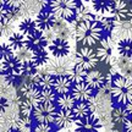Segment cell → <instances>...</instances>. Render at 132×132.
<instances>
[{
  "instance_id": "obj_44",
  "label": "cell",
  "mask_w": 132,
  "mask_h": 132,
  "mask_svg": "<svg viewBox=\"0 0 132 132\" xmlns=\"http://www.w3.org/2000/svg\"><path fill=\"white\" fill-rule=\"evenodd\" d=\"M131 78H132V73H131Z\"/></svg>"
},
{
  "instance_id": "obj_10",
  "label": "cell",
  "mask_w": 132,
  "mask_h": 132,
  "mask_svg": "<svg viewBox=\"0 0 132 132\" xmlns=\"http://www.w3.org/2000/svg\"><path fill=\"white\" fill-rule=\"evenodd\" d=\"M71 94L75 97L77 102H80V100L88 102L94 95V89L86 81H83L80 83H73L72 88H71Z\"/></svg>"
},
{
  "instance_id": "obj_3",
  "label": "cell",
  "mask_w": 132,
  "mask_h": 132,
  "mask_svg": "<svg viewBox=\"0 0 132 132\" xmlns=\"http://www.w3.org/2000/svg\"><path fill=\"white\" fill-rule=\"evenodd\" d=\"M48 5L57 17L66 20L70 23L76 20L78 10L77 0H49Z\"/></svg>"
},
{
  "instance_id": "obj_36",
  "label": "cell",
  "mask_w": 132,
  "mask_h": 132,
  "mask_svg": "<svg viewBox=\"0 0 132 132\" xmlns=\"http://www.w3.org/2000/svg\"><path fill=\"white\" fill-rule=\"evenodd\" d=\"M15 56V50L10 47V44H3L1 45V61L3 60H9Z\"/></svg>"
},
{
  "instance_id": "obj_25",
  "label": "cell",
  "mask_w": 132,
  "mask_h": 132,
  "mask_svg": "<svg viewBox=\"0 0 132 132\" xmlns=\"http://www.w3.org/2000/svg\"><path fill=\"white\" fill-rule=\"evenodd\" d=\"M20 28V32H22L23 34H26L27 37L33 34V33H36L37 31H39L38 28V24H37V21L36 20H32L27 17V19H24L19 26Z\"/></svg>"
},
{
  "instance_id": "obj_2",
  "label": "cell",
  "mask_w": 132,
  "mask_h": 132,
  "mask_svg": "<svg viewBox=\"0 0 132 132\" xmlns=\"http://www.w3.org/2000/svg\"><path fill=\"white\" fill-rule=\"evenodd\" d=\"M111 98L116 105H126L132 100V78L114 71L111 80Z\"/></svg>"
},
{
  "instance_id": "obj_18",
  "label": "cell",
  "mask_w": 132,
  "mask_h": 132,
  "mask_svg": "<svg viewBox=\"0 0 132 132\" xmlns=\"http://www.w3.org/2000/svg\"><path fill=\"white\" fill-rule=\"evenodd\" d=\"M73 82L70 80V77L67 75L64 76H56L54 80V86L53 88L57 94H64V93H69L72 88Z\"/></svg>"
},
{
  "instance_id": "obj_5",
  "label": "cell",
  "mask_w": 132,
  "mask_h": 132,
  "mask_svg": "<svg viewBox=\"0 0 132 132\" xmlns=\"http://www.w3.org/2000/svg\"><path fill=\"white\" fill-rule=\"evenodd\" d=\"M115 38L113 36H105V38L100 39L99 42V45L97 48V55H98L99 60L102 62H105V64H113L116 57L114 55L115 53Z\"/></svg>"
},
{
  "instance_id": "obj_38",
  "label": "cell",
  "mask_w": 132,
  "mask_h": 132,
  "mask_svg": "<svg viewBox=\"0 0 132 132\" xmlns=\"http://www.w3.org/2000/svg\"><path fill=\"white\" fill-rule=\"evenodd\" d=\"M27 0H1L3 6L7 7H22Z\"/></svg>"
},
{
  "instance_id": "obj_19",
  "label": "cell",
  "mask_w": 132,
  "mask_h": 132,
  "mask_svg": "<svg viewBox=\"0 0 132 132\" xmlns=\"http://www.w3.org/2000/svg\"><path fill=\"white\" fill-rule=\"evenodd\" d=\"M54 80H55V76H53L52 73H49L48 71H45V72H39V71H38V73L34 76V78H33V82H34V85L38 86L40 89H43V88H53Z\"/></svg>"
},
{
  "instance_id": "obj_20",
  "label": "cell",
  "mask_w": 132,
  "mask_h": 132,
  "mask_svg": "<svg viewBox=\"0 0 132 132\" xmlns=\"http://www.w3.org/2000/svg\"><path fill=\"white\" fill-rule=\"evenodd\" d=\"M87 73H88V70H86L82 65H80L78 62H73L72 67L69 71V77L70 80L73 82V83H80V82H83L86 81V77H87Z\"/></svg>"
},
{
  "instance_id": "obj_17",
  "label": "cell",
  "mask_w": 132,
  "mask_h": 132,
  "mask_svg": "<svg viewBox=\"0 0 132 132\" xmlns=\"http://www.w3.org/2000/svg\"><path fill=\"white\" fill-rule=\"evenodd\" d=\"M127 12H128V9H127V5L125 4V1H122V0H114L113 5H111V9L109 11V15L116 22H119V21L126 20Z\"/></svg>"
},
{
  "instance_id": "obj_33",
  "label": "cell",
  "mask_w": 132,
  "mask_h": 132,
  "mask_svg": "<svg viewBox=\"0 0 132 132\" xmlns=\"http://www.w3.org/2000/svg\"><path fill=\"white\" fill-rule=\"evenodd\" d=\"M49 54L45 49H42V50H36V52H33V56H32V60L36 64H37L39 67L40 66H44L49 61Z\"/></svg>"
},
{
  "instance_id": "obj_41",
  "label": "cell",
  "mask_w": 132,
  "mask_h": 132,
  "mask_svg": "<svg viewBox=\"0 0 132 132\" xmlns=\"http://www.w3.org/2000/svg\"><path fill=\"white\" fill-rule=\"evenodd\" d=\"M123 126H125V130L128 132H132V116H128V119L123 122Z\"/></svg>"
},
{
  "instance_id": "obj_21",
  "label": "cell",
  "mask_w": 132,
  "mask_h": 132,
  "mask_svg": "<svg viewBox=\"0 0 132 132\" xmlns=\"http://www.w3.org/2000/svg\"><path fill=\"white\" fill-rule=\"evenodd\" d=\"M95 20L100 22V24H102V27H103V29H104L105 36H113L114 31L116 28V23H118V22H116L110 15L106 16L105 14H98Z\"/></svg>"
},
{
  "instance_id": "obj_8",
  "label": "cell",
  "mask_w": 132,
  "mask_h": 132,
  "mask_svg": "<svg viewBox=\"0 0 132 132\" xmlns=\"http://www.w3.org/2000/svg\"><path fill=\"white\" fill-rule=\"evenodd\" d=\"M75 122H76V116L71 109H60L57 111L55 121H54L56 130H60V131L69 130Z\"/></svg>"
},
{
  "instance_id": "obj_31",
  "label": "cell",
  "mask_w": 132,
  "mask_h": 132,
  "mask_svg": "<svg viewBox=\"0 0 132 132\" xmlns=\"http://www.w3.org/2000/svg\"><path fill=\"white\" fill-rule=\"evenodd\" d=\"M97 19V15H94L86 5L80 4L78 5V10H77V15H76L75 21H92V20Z\"/></svg>"
},
{
  "instance_id": "obj_22",
  "label": "cell",
  "mask_w": 132,
  "mask_h": 132,
  "mask_svg": "<svg viewBox=\"0 0 132 132\" xmlns=\"http://www.w3.org/2000/svg\"><path fill=\"white\" fill-rule=\"evenodd\" d=\"M9 44L15 50V53L19 52L20 49L27 45V36L22 32H14L11 36H9Z\"/></svg>"
},
{
  "instance_id": "obj_29",
  "label": "cell",
  "mask_w": 132,
  "mask_h": 132,
  "mask_svg": "<svg viewBox=\"0 0 132 132\" xmlns=\"http://www.w3.org/2000/svg\"><path fill=\"white\" fill-rule=\"evenodd\" d=\"M114 0H92V7L98 14H109Z\"/></svg>"
},
{
  "instance_id": "obj_27",
  "label": "cell",
  "mask_w": 132,
  "mask_h": 132,
  "mask_svg": "<svg viewBox=\"0 0 132 132\" xmlns=\"http://www.w3.org/2000/svg\"><path fill=\"white\" fill-rule=\"evenodd\" d=\"M118 52L120 56L132 57V37L122 38L118 43Z\"/></svg>"
},
{
  "instance_id": "obj_34",
  "label": "cell",
  "mask_w": 132,
  "mask_h": 132,
  "mask_svg": "<svg viewBox=\"0 0 132 132\" xmlns=\"http://www.w3.org/2000/svg\"><path fill=\"white\" fill-rule=\"evenodd\" d=\"M16 125V127L19 131H22V132H26V131H32L33 128L31 127L32 126V119L31 116H22L21 115V118L17 119V121L15 122Z\"/></svg>"
},
{
  "instance_id": "obj_6",
  "label": "cell",
  "mask_w": 132,
  "mask_h": 132,
  "mask_svg": "<svg viewBox=\"0 0 132 132\" xmlns=\"http://www.w3.org/2000/svg\"><path fill=\"white\" fill-rule=\"evenodd\" d=\"M73 62L67 56H54L49 59V61L45 64L47 71L53 76H64L69 75V71L72 67Z\"/></svg>"
},
{
  "instance_id": "obj_24",
  "label": "cell",
  "mask_w": 132,
  "mask_h": 132,
  "mask_svg": "<svg viewBox=\"0 0 132 132\" xmlns=\"http://www.w3.org/2000/svg\"><path fill=\"white\" fill-rule=\"evenodd\" d=\"M127 109L125 105H116L111 110V120L116 123H123L128 119Z\"/></svg>"
},
{
  "instance_id": "obj_13",
  "label": "cell",
  "mask_w": 132,
  "mask_h": 132,
  "mask_svg": "<svg viewBox=\"0 0 132 132\" xmlns=\"http://www.w3.org/2000/svg\"><path fill=\"white\" fill-rule=\"evenodd\" d=\"M21 66H22V61L19 60L16 56L11 57L9 60H3L1 61V73H3V76H9V75L22 76Z\"/></svg>"
},
{
  "instance_id": "obj_23",
  "label": "cell",
  "mask_w": 132,
  "mask_h": 132,
  "mask_svg": "<svg viewBox=\"0 0 132 132\" xmlns=\"http://www.w3.org/2000/svg\"><path fill=\"white\" fill-rule=\"evenodd\" d=\"M77 103V100L75 99V97L70 93H64V94H59L56 98L55 104L57 105L59 109H71L75 106V104Z\"/></svg>"
},
{
  "instance_id": "obj_4",
  "label": "cell",
  "mask_w": 132,
  "mask_h": 132,
  "mask_svg": "<svg viewBox=\"0 0 132 132\" xmlns=\"http://www.w3.org/2000/svg\"><path fill=\"white\" fill-rule=\"evenodd\" d=\"M56 106L54 103H39L33 109L32 116L37 122L44 123H54L55 118H56Z\"/></svg>"
},
{
  "instance_id": "obj_35",
  "label": "cell",
  "mask_w": 132,
  "mask_h": 132,
  "mask_svg": "<svg viewBox=\"0 0 132 132\" xmlns=\"http://www.w3.org/2000/svg\"><path fill=\"white\" fill-rule=\"evenodd\" d=\"M33 109H34V105L32 103H29L28 100H24L21 102L20 104V113L22 116H31L33 114Z\"/></svg>"
},
{
  "instance_id": "obj_15",
  "label": "cell",
  "mask_w": 132,
  "mask_h": 132,
  "mask_svg": "<svg viewBox=\"0 0 132 132\" xmlns=\"http://www.w3.org/2000/svg\"><path fill=\"white\" fill-rule=\"evenodd\" d=\"M22 95L24 100H28L34 106L40 103V88L34 85V82L22 87Z\"/></svg>"
},
{
  "instance_id": "obj_1",
  "label": "cell",
  "mask_w": 132,
  "mask_h": 132,
  "mask_svg": "<svg viewBox=\"0 0 132 132\" xmlns=\"http://www.w3.org/2000/svg\"><path fill=\"white\" fill-rule=\"evenodd\" d=\"M73 36L77 43L82 45L92 47L100 42L104 34V29L102 24L97 20L92 21H73L71 22Z\"/></svg>"
},
{
  "instance_id": "obj_16",
  "label": "cell",
  "mask_w": 132,
  "mask_h": 132,
  "mask_svg": "<svg viewBox=\"0 0 132 132\" xmlns=\"http://www.w3.org/2000/svg\"><path fill=\"white\" fill-rule=\"evenodd\" d=\"M86 82L94 90H99L104 86V83L106 82V76H104L100 71L92 69V70H88Z\"/></svg>"
},
{
  "instance_id": "obj_30",
  "label": "cell",
  "mask_w": 132,
  "mask_h": 132,
  "mask_svg": "<svg viewBox=\"0 0 132 132\" xmlns=\"http://www.w3.org/2000/svg\"><path fill=\"white\" fill-rule=\"evenodd\" d=\"M21 16V7H7V6H3V11H1V17L6 19L10 22H15L17 21Z\"/></svg>"
},
{
  "instance_id": "obj_7",
  "label": "cell",
  "mask_w": 132,
  "mask_h": 132,
  "mask_svg": "<svg viewBox=\"0 0 132 132\" xmlns=\"http://www.w3.org/2000/svg\"><path fill=\"white\" fill-rule=\"evenodd\" d=\"M98 60L99 57L97 55V52H94L92 48L87 47V45H83L82 48H80L75 54V62H78L86 70L94 69Z\"/></svg>"
},
{
  "instance_id": "obj_43",
  "label": "cell",
  "mask_w": 132,
  "mask_h": 132,
  "mask_svg": "<svg viewBox=\"0 0 132 132\" xmlns=\"http://www.w3.org/2000/svg\"><path fill=\"white\" fill-rule=\"evenodd\" d=\"M77 1H80V3H87L88 0H77Z\"/></svg>"
},
{
  "instance_id": "obj_11",
  "label": "cell",
  "mask_w": 132,
  "mask_h": 132,
  "mask_svg": "<svg viewBox=\"0 0 132 132\" xmlns=\"http://www.w3.org/2000/svg\"><path fill=\"white\" fill-rule=\"evenodd\" d=\"M102 128V123L95 115L89 114L85 118L76 120V130L77 131H99Z\"/></svg>"
},
{
  "instance_id": "obj_12",
  "label": "cell",
  "mask_w": 132,
  "mask_h": 132,
  "mask_svg": "<svg viewBox=\"0 0 132 132\" xmlns=\"http://www.w3.org/2000/svg\"><path fill=\"white\" fill-rule=\"evenodd\" d=\"M49 50L54 56H69L71 45L65 38H55L49 44Z\"/></svg>"
},
{
  "instance_id": "obj_9",
  "label": "cell",
  "mask_w": 132,
  "mask_h": 132,
  "mask_svg": "<svg viewBox=\"0 0 132 132\" xmlns=\"http://www.w3.org/2000/svg\"><path fill=\"white\" fill-rule=\"evenodd\" d=\"M36 21H37L39 31L47 32V31H52L54 28V26H55V23H56V21H57V16L50 9L49 10L43 9L38 14Z\"/></svg>"
},
{
  "instance_id": "obj_37",
  "label": "cell",
  "mask_w": 132,
  "mask_h": 132,
  "mask_svg": "<svg viewBox=\"0 0 132 132\" xmlns=\"http://www.w3.org/2000/svg\"><path fill=\"white\" fill-rule=\"evenodd\" d=\"M12 33H14V31H12V22H10L6 19L1 17V34L3 36H11Z\"/></svg>"
},
{
  "instance_id": "obj_14",
  "label": "cell",
  "mask_w": 132,
  "mask_h": 132,
  "mask_svg": "<svg viewBox=\"0 0 132 132\" xmlns=\"http://www.w3.org/2000/svg\"><path fill=\"white\" fill-rule=\"evenodd\" d=\"M43 31H37L31 36L27 37V47L32 49L33 52L36 50H42L45 49L48 45V38L43 34Z\"/></svg>"
},
{
  "instance_id": "obj_40",
  "label": "cell",
  "mask_w": 132,
  "mask_h": 132,
  "mask_svg": "<svg viewBox=\"0 0 132 132\" xmlns=\"http://www.w3.org/2000/svg\"><path fill=\"white\" fill-rule=\"evenodd\" d=\"M9 106H10V100L6 99L5 97H1V113L4 114Z\"/></svg>"
},
{
  "instance_id": "obj_42",
  "label": "cell",
  "mask_w": 132,
  "mask_h": 132,
  "mask_svg": "<svg viewBox=\"0 0 132 132\" xmlns=\"http://www.w3.org/2000/svg\"><path fill=\"white\" fill-rule=\"evenodd\" d=\"M125 106H126V109H127V113H128V115H130V116H132V100H131V102H130V103H127V104H126Z\"/></svg>"
},
{
  "instance_id": "obj_28",
  "label": "cell",
  "mask_w": 132,
  "mask_h": 132,
  "mask_svg": "<svg viewBox=\"0 0 132 132\" xmlns=\"http://www.w3.org/2000/svg\"><path fill=\"white\" fill-rule=\"evenodd\" d=\"M72 111H73V114H75L76 120H77V119H81V118H85V116H87V115L92 114L89 103H88V102H85V100L77 102V103L75 104V106L72 108Z\"/></svg>"
},
{
  "instance_id": "obj_26",
  "label": "cell",
  "mask_w": 132,
  "mask_h": 132,
  "mask_svg": "<svg viewBox=\"0 0 132 132\" xmlns=\"http://www.w3.org/2000/svg\"><path fill=\"white\" fill-rule=\"evenodd\" d=\"M38 67L39 66L33 61L32 59L24 60V61H22V66H21V73H22V76L34 78V76L38 73Z\"/></svg>"
},
{
  "instance_id": "obj_32",
  "label": "cell",
  "mask_w": 132,
  "mask_h": 132,
  "mask_svg": "<svg viewBox=\"0 0 132 132\" xmlns=\"http://www.w3.org/2000/svg\"><path fill=\"white\" fill-rule=\"evenodd\" d=\"M57 95L54 88H43L40 89V103H55Z\"/></svg>"
},
{
  "instance_id": "obj_39",
  "label": "cell",
  "mask_w": 132,
  "mask_h": 132,
  "mask_svg": "<svg viewBox=\"0 0 132 132\" xmlns=\"http://www.w3.org/2000/svg\"><path fill=\"white\" fill-rule=\"evenodd\" d=\"M53 128L50 126V123H44V122H37V125L33 127V131L36 132H48L52 131Z\"/></svg>"
}]
</instances>
